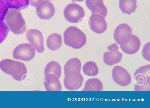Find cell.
<instances>
[{"label": "cell", "mask_w": 150, "mask_h": 108, "mask_svg": "<svg viewBox=\"0 0 150 108\" xmlns=\"http://www.w3.org/2000/svg\"><path fill=\"white\" fill-rule=\"evenodd\" d=\"M113 80L121 86H126L131 82V77L128 72L124 68L116 65L112 69V73Z\"/></svg>", "instance_id": "7"}, {"label": "cell", "mask_w": 150, "mask_h": 108, "mask_svg": "<svg viewBox=\"0 0 150 108\" xmlns=\"http://www.w3.org/2000/svg\"><path fill=\"white\" fill-rule=\"evenodd\" d=\"M64 84L65 88L70 91H76L82 86L83 77L80 73H75L64 75Z\"/></svg>", "instance_id": "12"}, {"label": "cell", "mask_w": 150, "mask_h": 108, "mask_svg": "<svg viewBox=\"0 0 150 108\" xmlns=\"http://www.w3.org/2000/svg\"><path fill=\"white\" fill-rule=\"evenodd\" d=\"M0 69L18 81H21L27 73L26 67L23 62L9 59L0 62Z\"/></svg>", "instance_id": "2"}, {"label": "cell", "mask_w": 150, "mask_h": 108, "mask_svg": "<svg viewBox=\"0 0 150 108\" xmlns=\"http://www.w3.org/2000/svg\"><path fill=\"white\" fill-rule=\"evenodd\" d=\"M119 45L123 52L127 54H132L137 53L139 50L141 41L138 37L132 34Z\"/></svg>", "instance_id": "11"}, {"label": "cell", "mask_w": 150, "mask_h": 108, "mask_svg": "<svg viewBox=\"0 0 150 108\" xmlns=\"http://www.w3.org/2000/svg\"><path fill=\"white\" fill-rule=\"evenodd\" d=\"M132 33L131 27L126 23L119 25L115 28L113 37L116 43L120 45L122 42L129 37Z\"/></svg>", "instance_id": "14"}, {"label": "cell", "mask_w": 150, "mask_h": 108, "mask_svg": "<svg viewBox=\"0 0 150 108\" xmlns=\"http://www.w3.org/2000/svg\"><path fill=\"white\" fill-rule=\"evenodd\" d=\"M103 88V84L101 81L97 78H92L86 81L82 91H100Z\"/></svg>", "instance_id": "20"}, {"label": "cell", "mask_w": 150, "mask_h": 108, "mask_svg": "<svg viewBox=\"0 0 150 108\" xmlns=\"http://www.w3.org/2000/svg\"><path fill=\"white\" fill-rule=\"evenodd\" d=\"M83 73L89 77L95 76L99 72L98 68L96 63L92 61L86 62L82 67Z\"/></svg>", "instance_id": "23"}, {"label": "cell", "mask_w": 150, "mask_h": 108, "mask_svg": "<svg viewBox=\"0 0 150 108\" xmlns=\"http://www.w3.org/2000/svg\"><path fill=\"white\" fill-rule=\"evenodd\" d=\"M35 49L30 43H24L16 47L13 52V58L15 59L28 61L34 57Z\"/></svg>", "instance_id": "5"}, {"label": "cell", "mask_w": 150, "mask_h": 108, "mask_svg": "<svg viewBox=\"0 0 150 108\" xmlns=\"http://www.w3.org/2000/svg\"><path fill=\"white\" fill-rule=\"evenodd\" d=\"M26 36L38 52L41 53L44 51L43 37L41 31L36 29H30L27 31Z\"/></svg>", "instance_id": "9"}, {"label": "cell", "mask_w": 150, "mask_h": 108, "mask_svg": "<svg viewBox=\"0 0 150 108\" xmlns=\"http://www.w3.org/2000/svg\"><path fill=\"white\" fill-rule=\"evenodd\" d=\"M45 76L48 74H53L59 78L61 74V68L59 64L57 62L52 61L46 65L44 71Z\"/></svg>", "instance_id": "21"}, {"label": "cell", "mask_w": 150, "mask_h": 108, "mask_svg": "<svg viewBox=\"0 0 150 108\" xmlns=\"http://www.w3.org/2000/svg\"><path fill=\"white\" fill-rule=\"evenodd\" d=\"M89 19L90 28L94 32L101 34L106 30L107 24L103 16L99 14H92Z\"/></svg>", "instance_id": "13"}, {"label": "cell", "mask_w": 150, "mask_h": 108, "mask_svg": "<svg viewBox=\"0 0 150 108\" xmlns=\"http://www.w3.org/2000/svg\"><path fill=\"white\" fill-rule=\"evenodd\" d=\"M75 1H79V2H81L83 1L84 0H75Z\"/></svg>", "instance_id": "28"}, {"label": "cell", "mask_w": 150, "mask_h": 108, "mask_svg": "<svg viewBox=\"0 0 150 108\" xmlns=\"http://www.w3.org/2000/svg\"><path fill=\"white\" fill-rule=\"evenodd\" d=\"M8 8L19 10L26 8L29 4V0H3Z\"/></svg>", "instance_id": "22"}, {"label": "cell", "mask_w": 150, "mask_h": 108, "mask_svg": "<svg viewBox=\"0 0 150 108\" xmlns=\"http://www.w3.org/2000/svg\"><path fill=\"white\" fill-rule=\"evenodd\" d=\"M48 0L52 1V0Z\"/></svg>", "instance_id": "29"}, {"label": "cell", "mask_w": 150, "mask_h": 108, "mask_svg": "<svg viewBox=\"0 0 150 108\" xmlns=\"http://www.w3.org/2000/svg\"><path fill=\"white\" fill-rule=\"evenodd\" d=\"M9 29L3 21H0V44L7 37L9 32Z\"/></svg>", "instance_id": "24"}, {"label": "cell", "mask_w": 150, "mask_h": 108, "mask_svg": "<svg viewBox=\"0 0 150 108\" xmlns=\"http://www.w3.org/2000/svg\"><path fill=\"white\" fill-rule=\"evenodd\" d=\"M44 0H29L30 5L36 7L41 2Z\"/></svg>", "instance_id": "27"}, {"label": "cell", "mask_w": 150, "mask_h": 108, "mask_svg": "<svg viewBox=\"0 0 150 108\" xmlns=\"http://www.w3.org/2000/svg\"><path fill=\"white\" fill-rule=\"evenodd\" d=\"M119 47L115 43L108 47V51L104 53L103 59L105 63L108 65H112L119 63L122 60V54L118 51Z\"/></svg>", "instance_id": "8"}, {"label": "cell", "mask_w": 150, "mask_h": 108, "mask_svg": "<svg viewBox=\"0 0 150 108\" xmlns=\"http://www.w3.org/2000/svg\"><path fill=\"white\" fill-rule=\"evenodd\" d=\"M36 14L40 19L48 20L54 15L55 9L52 3L48 0H44L36 7Z\"/></svg>", "instance_id": "10"}, {"label": "cell", "mask_w": 150, "mask_h": 108, "mask_svg": "<svg viewBox=\"0 0 150 108\" xmlns=\"http://www.w3.org/2000/svg\"><path fill=\"white\" fill-rule=\"evenodd\" d=\"M86 5L92 14H99L105 17L107 9L103 0H86Z\"/></svg>", "instance_id": "15"}, {"label": "cell", "mask_w": 150, "mask_h": 108, "mask_svg": "<svg viewBox=\"0 0 150 108\" xmlns=\"http://www.w3.org/2000/svg\"><path fill=\"white\" fill-rule=\"evenodd\" d=\"M64 44L74 49H79L86 44V36L85 33L77 27L70 26L67 28L63 34Z\"/></svg>", "instance_id": "3"}, {"label": "cell", "mask_w": 150, "mask_h": 108, "mask_svg": "<svg viewBox=\"0 0 150 108\" xmlns=\"http://www.w3.org/2000/svg\"><path fill=\"white\" fill-rule=\"evenodd\" d=\"M63 14L65 19L71 23H78L85 15V11L80 5L72 3L68 4L65 8Z\"/></svg>", "instance_id": "6"}, {"label": "cell", "mask_w": 150, "mask_h": 108, "mask_svg": "<svg viewBox=\"0 0 150 108\" xmlns=\"http://www.w3.org/2000/svg\"><path fill=\"white\" fill-rule=\"evenodd\" d=\"M81 66L80 61L74 58L69 60L64 66V75L72 73H80Z\"/></svg>", "instance_id": "17"}, {"label": "cell", "mask_w": 150, "mask_h": 108, "mask_svg": "<svg viewBox=\"0 0 150 108\" xmlns=\"http://www.w3.org/2000/svg\"><path fill=\"white\" fill-rule=\"evenodd\" d=\"M137 3V0H119V8L123 13L130 15L135 11Z\"/></svg>", "instance_id": "19"}, {"label": "cell", "mask_w": 150, "mask_h": 108, "mask_svg": "<svg viewBox=\"0 0 150 108\" xmlns=\"http://www.w3.org/2000/svg\"><path fill=\"white\" fill-rule=\"evenodd\" d=\"M150 42L146 43L144 46L142 55L143 58L147 61H150Z\"/></svg>", "instance_id": "26"}, {"label": "cell", "mask_w": 150, "mask_h": 108, "mask_svg": "<svg viewBox=\"0 0 150 108\" xmlns=\"http://www.w3.org/2000/svg\"><path fill=\"white\" fill-rule=\"evenodd\" d=\"M62 36L60 34L53 33L50 35L46 40V45L47 48L52 51H55L59 49L62 45Z\"/></svg>", "instance_id": "18"}, {"label": "cell", "mask_w": 150, "mask_h": 108, "mask_svg": "<svg viewBox=\"0 0 150 108\" xmlns=\"http://www.w3.org/2000/svg\"><path fill=\"white\" fill-rule=\"evenodd\" d=\"M59 78L53 74H48L45 76L44 84L47 91H60L62 89Z\"/></svg>", "instance_id": "16"}, {"label": "cell", "mask_w": 150, "mask_h": 108, "mask_svg": "<svg viewBox=\"0 0 150 108\" xmlns=\"http://www.w3.org/2000/svg\"><path fill=\"white\" fill-rule=\"evenodd\" d=\"M3 0H0V21H3L4 17L8 9Z\"/></svg>", "instance_id": "25"}, {"label": "cell", "mask_w": 150, "mask_h": 108, "mask_svg": "<svg viewBox=\"0 0 150 108\" xmlns=\"http://www.w3.org/2000/svg\"><path fill=\"white\" fill-rule=\"evenodd\" d=\"M4 22L9 29L13 33H23L26 30L25 22L22 14L15 9H8L4 18Z\"/></svg>", "instance_id": "1"}, {"label": "cell", "mask_w": 150, "mask_h": 108, "mask_svg": "<svg viewBox=\"0 0 150 108\" xmlns=\"http://www.w3.org/2000/svg\"><path fill=\"white\" fill-rule=\"evenodd\" d=\"M135 91H149L150 65H144L138 68L134 75Z\"/></svg>", "instance_id": "4"}]
</instances>
